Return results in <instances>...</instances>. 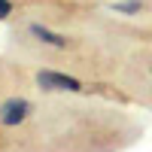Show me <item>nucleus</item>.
<instances>
[{"label":"nucleus","mask_w":152,"mask_h":152,"mask_svg":"<svg viewBox=\"0 0 152 152\" xmlns=\"http://www.w3.org/2000/svg\"><path fill=\"white\" fill-rule=\"evenodd\" d=\"M37 85L43 91H85V85L76 79V76L58 73V70H40L37 73Z\"/></svg>","instance_id":"obj_1"},{"label":"nucleus","mask_w":152,"mask_h":152,"mask_svg":"<svg viewBox=\"0 0 152 152\" xmlns=\"http://www.w3.org/2000/svg\"><path fill=\"white\" fill-rule=\"evenodd\" d=\"M34 113V104L24 97H9L0 104V125L3 128H15V125H21L24 119H28Z\"/></svg>","instance_id":"obj_2"},{"label":"nucleus","mask_w":152,"mask_h":152,"mask_svg":"<svg viewBox=\"0 0 152 152\" xmlns=\"http://www.w3.org/2000/svg\"><path fill=\"white\" fill-rule=\"evenodd\" d=\"M31 37H37L40 43H46V46H55V49H67V46H70V40H67L64 34L49 31L46 24H40V21H34V24H31Z\"/></svg>","instance_id":"obj_3"},{"label":"nucleus","mask_w":152,"mask_h":152,"mask_svg":"<svg viewBox=\"0 0 152 152\" xmlns=\"http://www.w3.org/2000/svg\"><path fill=\"white\" fill-rule=\"evenodd\" d=\"M113 9L122 12V15H137L140 12V0H122V3H113Z\"/></svg>","instance_id":"obj_4"},{"label":"nucleus","mask_w":152,"mask_h":152,"mask_svg":"<svg viewBox=\"0 0 152 152\" xmlns=\"http://www.w3.org/2000/svg\"><path fill=\"white\" fill-rule=\"evenodd\" d=\"M12 15V0H0V21Z\"/></svg>","instance_id":"obj_5"}]
</instances>
